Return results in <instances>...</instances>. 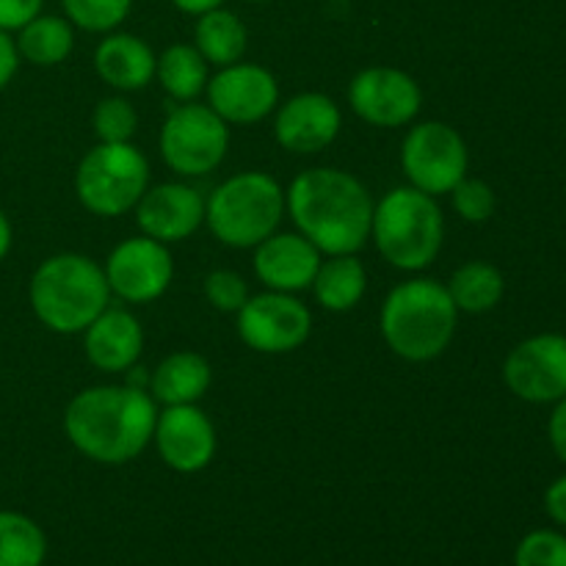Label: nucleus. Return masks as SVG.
Returning a JSON list of instances; mask_svg holds the SVG:
<instances>
[{
	"instance_id": "nucleus-1",
	"label": "nucleus",
	"mask_w": 566,
	"mask_h": 566,
	"mask_svg": "<svg viewBox=\"0 0 566 566\" xmlns=\"http://www.w3.org/2000/svg\"><path fill=\"white\" fill-rule=\"evenodd\" d=\"M285 208L321 254H357L368 243L374 199L368 188L343 169H307L291 182Z\"/></svg>"
},
{
	"instance_id": "nucleus-2",
	"label": "nucleus",
	"mask_w": 566,
	"mask_h": 566,
	"mask_svg": "<svg viewBox=\"0 0 566 566\" xmlns=\"http://www.w3.org/2000/svg\"><path fill=\"white\" fill-rule=\"evenodd\" d=\"M155 420L158 409L142 387H88L66 407L64 431L72 446L92 462L125 464L149 446Z\"/></svg>"
},
{
	"instance_id": "nucleus-3",
	"label": "nucleus",
	"mask_w": 566,
	"mask_h": 566,
	"mask_svg": "<svg viewBox=\"0 0 566 566\" xmlns=\"http://www.w3.org/2000/svg\"><path fill=\"white\" fill-rule=\"evenodd\" d=\"M459 310L442 282L420 276L387 293L381 304V337L407 363L437 359L457 335Z\"/></svg>"
},
{
	"instance_id": "nucleus-4",
	"label": "nucleus",
	"mask_w": 566,
	"mask_h": 566,
	"mask_svg": "<svg viewBox=\"0 0 566 566\" xmlns=\"http://www.w3.org/2000/svg\"><path fill=\"white\" fill-rule=\"evenodd\" d=\"M31 310L39 324L59 335H77L108 310L105 271L86 254H53L31 276Z\"/></svg>"
},
{
	"instance_id": "nucleus-5",
	"label": "nucleus",
	"mask_w": 566,
	"mask_h": 566,
	"mask_svg": "<svg viewBox=\"0 0 566 566\" xmlns=\"http://www.w3.org/2000/svg\"><path fill=\"white\" fill-rule=\"evenodd\" d=\"M446 235V221L434 197L412 186L392 188L374 208L370 238L390 265L423 271L437 260Z\"/></svg>"
},
{
	"instance_id": "nucleus-6",
	"label": "nucleus",
	"mask_w": 566,
	"mask_h": 566,
	"mask_svg": "<svg viewBox=\"0 0 566 566\" xmlns=\"http://www.w3.org/2000/svg\"><path fill=\"white\" fill-rule=\"evenodd\" d=\"M285 213V191L265 171H241L205 199V221L224 247L254 249L274 235Z\"/></svg>"
},
{
	"instance_id": "nucleus-7",
	"label": "nucleus",
	"mask_w": 566,
	"mask_h": 566,
	"mask_svg": "<svg viewBox=\"0 0 566 566\" xmlns=\"http://www.w3.org/2000/svg\"><path fill=\"white\" fill-rule=\"evenodd\" d=\"M149 188V164L138 147L103 144L88 149L75 171V193L83 208L94 216L127 213Z\"/></svg>"
},
{
	"instance_id": "nucleus-8",
	"label": "nucleus",
	"mask_w": 566,
	"mask_h": 566,
	"mask_svg": "<svg viewBox=\"0 0 566 566\" xmlns=\"http://www.w3.org/2000/svg\"><path fill=\"white\" fill-rule=\"evenodd\" d=\"M230 149V127L210 105H180L160 127V155L182 177H205L219 169Z\"/></svg>"
},
{
	"instance_id": "nucleus-9",
	"label": "nucleus",
	"mask_w": 566,
	"mask_h": 566,
	"mask_svg": "<svg viewBox=\"0 0 566 566\" xmlns=\"http://www.w3.org/2000/svg\"><path fill=\"white\" fill-rule=\"evenodd\" d=\"M468 144L446 122H420L401 144V166L409 186L429 197L451 193L468 177Z\"/></svg>"
},
{
	"instance_id": "nucleus-10",
	"label": "nucleus",
	"mask_w": 566,
	"mask_h": 566,
	"mask_svg": "<svg viewBox=\"0 0 566 566\" xmlns=\"http://www.w3.org/2000/svg\"><path fill=\"white\" fill-rule=\"evenodd\" d=\"M313 315L293 293L269 291L249 296L238 310V335L260 354H291L307 343Z\"/></svg>"
},
{
	"instance_id": "nucleus-11",
	"label": "nucleus",
	"mask_w": 566,
	"mask_h": 566,
	"mask_svg": "<svg viewBox=\"0 0 566 566\" xmlns=\"http://www.w3.org/2000/svg\"><path fill=\"white\" fill-rule=\"evenodd\" d=\"M105 280L111 293L130 304H147L164 296L175 276V260H171L166 243L155 238H127L105 260Z\"/></svg>"
},
{
	"instance_id": "nucleus-12",
	"label": "nucleus",
	"mask_w": 566,
	"mask_h": 566,
	"mask_svg": "<svg viewBox=\"0 0 566 566\" xmlns=\"http://www.w3.org/2000/svg\"><path fill=\"white\" fill-rule=\"evenodd\" d=\"M503 381L528 403H556L566 396V337L534 335L512 348L503 363Z\"/></svg>"
},
{
	"instance_id": "nucleus-13",
	"label": "nucleus",
	"mask_w": 566,
	"mask_h": 566,
	"mask_svg": "<svg viewBox=\"0 0 566 566\" xmlns=\"http://www.w3.org/2000/svg\"><path fill=\"white\" fill-rule=\"evenodd\" d=\"M423 94L412 75L392 66H370L348 83V105L376 127H401L418 116Z\"/></svg>"
},
{
	"instance_id": "nucleus-14",
	"label": "nucleus",
	"mask_w": 566,
	"mask_h": 566,
	"mask_svg": "<svg viewBox=\"0 0 566 566\" xmlns=\"http://www.w3.org/2000/svg\"><path fill=\"white\" fill-rule=\"evenodd\" d=\"M208 105L232 125H254L280 105V83L265 66H221L208 81Z\"/></svg>"
},
{
	"instance_id": "nucleus-15",
	"label": "nucleus",
	"mask_w": 566,
	"mask_h": 566,
	"mask_svg": "<svg viewBox=\"0 0 566 566\" xmlns=\"http://www.w3.org/2000/svg\"><path fill=\"white\" fill-rule=\"evenodd\" d=\"M153 440L166 468L177 473H199L216 457V429L197 403L166 407L158 412Z\"/></svg>"
},
{
	"instance_id": "nucleus-16",
	"label": "nucleus",
	"mask_w": 566,
	"mask_h": 566,
	"mask_svg": "<svg viewBox=\"0 0 566 566\" xmlns=\"http://www.w3.org/2000/svg\"><path fill=\"white\" fill-rule=\"evenodd\" d=\"M136 221L138 230L155 241H186L205 224V199L186 182H164L144 191L136 205Z\"/></svg>"
},
{
	"instance_id": "nucleus-17",
	"label": "nucleus",
	"mask_w": 566,
	"mask_h": 566,
	"mask_svg": "<svg viewBox=\"0 0 566 566\" xmlns=\"http://www.w3.org/2000/svg\"><path fill=\"white\" fill-rule=\"evenodd\" d=\"M343 125L335 99L318 92H304L287 99L274 122V136L287 153L313 155L329 147Z\"/></svg>"
},
{
	"instance_id": "nucleus-18",
	"label": "nucleus",
	"mask_w": 566,
	"mask_h": 566,
	"mask_svg": "<svg viewBox=\"0 0 566 566\" xmlns=\"http://www.w3.org/2000/svg\"><path fill=\"white\" fill-rule=\"evenodd\" d=\"M254 249V274L269 291L298 293L313 287L321 252L302 232H274Z\"/></svg>"
},
{
	"instance_id": "nucleus-19",
	"label": "nucleus",
	"mask_w": 566,
	"mask_h": 566,
	"mask_svg": "<svg viewBox=\"0 0 566 566\" xmlns=\"http://www.w3.org/2000/svg\"><path fill=\"white\" fill-rule=\"evenodd\" d=\"M88 363L105 374H125L144 352V329L127 310H105L86 326L83 337Z\"/></svg>"
},
{
	"instance_id": "nucleus-20",
	"label": "nucleus",
	"mask_w": 566,
	"mask_h": 566,
	"mask_svg": "<svg viewBox=\"0 0 566 566\" xmlns=\"http://www.w3.org/2000/svg\"><path fill=\"white\" fill-rule=\"evenodd\" d=\"M155 53L133 33H111L94 50V70L119 92H138L155 77Z\"/></svg>"
},
{
	"instance_id": "nucleus-21",
	"label": "nucleus",
	"mask_w": 566,
	"mask_h": 566,
	"mask_svg": "<svg viewBox=\"0 0 566 566\" xmlns=\"http://www.w3.org/2000/svg\"><path fill=\"white\" fill-rule=\"evenodd\" d=\"M210 381L213 370L202 354L177 352L153 370L149 390L164 407H182V403H197L208 392Z\"/></svg>"
},
{
	"instance_id": "nucleus-22",
	"label": "nucleus",
	"mask_w": 566,
	"mask_h": 566,
	"mask_svg": "<svg viewBox=\"0 0 566 566\" xmlns=\"http://www.w3.org/2000/svg\"><path fill=\"white\" fill-rule=\"evenodd\" d=\"M368 287L365 265L354 254H332V260L321 263L313 280V293L318 304L332 313H348L357 307Z\"/></svg>"
},
{
	"instance_id": "nucleus-23",
	"label": "nucleus",
	"mask_w": 566,
	"mask_h": 566,
	"mask_svg": "<svg viewBox=\"0 0 566 566\" xmlns=\"http://www.w3.org/2000/svg\"><path fill=\"white\" fill-rule=\"evenodd\" d=\"M247 28L232 11L213 9L199 14L197 31H193V48L202 53V59L213 66L238 64L247 53Z\"/></svg>"
},
{
	"instance_id": "nucleus-24",
	"label": "nucleus",
	"mask_w": 566,
	"mask_h": 566,
	"mask_svg": "<svg viewBox=\"0 0 566 566\" xmlns=\"http://www.w3.org/2000/svg\"><path fill=\"white\" fill-rule=\"evenodd\" d=\"M17 53L33 66H55L70 59L75 48L72 22L64 17L39 14L17 31Z\"/></svg>"
},
{
	"instance_id": "nucleus-25",
	"label": "nucleus",
	"mask_w": 566,
	"mask_h": 566,
	"mask_svg": "<svg viewBox=\"0 0 566 566\" xmlns=\"http://www.w3.org/2000/svg\"><path fill=\"white\" fill-rule=\"evenodd\" d=\"M448 293H451L453 304L459 313L481 315L490 313L501 304L503 293H506V280H503L501 269L484 260H470V263L459 265L448 282Z\"/></svg>"
},
{
	"instance_id": "nucleus-26",
	"label": "nucleus",
	"mask_w": 566,
	"mask_h": 566,
	"mask_svg": "<svg viewBox=\"0 0 566 566\" xmlns=\"http://www.w3.org/2000/svg\"><path fill=\"white\" fill-rule=\"evenodd\" d=\"M155 75L166 94L180 103H191L208 88V61L193 44H171L155 61Z\"/></svg>"
},
{
	"instance_id": "nucleus-27",
	"label": "nucleus",
	"mask_w": 566,
	"mask_h": 566,
	"mask_svg": "<svg viewBox=\"0 0 566 566\" xmlns=\"http://www.w3.org/2000/svg\"><path fill=\"white\" fill-rule=\"evenodd\" d=\"M48 536L20 512H0V566H42Z\"/></svg>"
},
{
	"instance_id": "nucleus-28",
	"label": "nucleus",
	"mask_w": 566,
	"mask_h": 566,
	"mask_svg": "<svg viewBox=\"0 0 566 566\" xmlns=\"http://www.w3.org/2000/svg\"><path fill=\"white\" fill-rule=\"evenodd\" d=\"M72 25L88 33L114 31L130 14L133 0H61Z\"/></svg>"
},
{
	"instance_id": "nucleus-29",
	"label": "nucleus",
	"mask_w": 566,
	"mask_h": 566,
	"mask_svg": "<svg viewBox=\"0 0 566 566\" xmlns=\"http://www.w3.org/2000/svg\"><path fill=\"white\" fill-rule=\"evenodd\" d=\"M138 127V114L125 97H105L94 108V133L103 144L130 142Z\"/></svg>"
},
{
	"instance_id": "nucleus-30",
	"label": "nucleus",
	"mask_w": 566,
	"mask_h": 566,
	"mask_svg": "<svg viewBox=\"0 0 566 566\" xmlns=\"http://www.w3.org/2000/svg\"><path fill=\"white\" fill-rule=\"evenodd\" d=\"M514 566H566V536L558 531H531L514 551Z\"/></svg>"
},
{
	"instance_id": "nucleus-31",
	"label": "nucleus",
	"mask_w": 566,
	"mask_h": 566,
	"mask_svg": "<svg viewBox=\"0 0 566 566\" xmlns=\"http://www.w3.org/2000/svg\"><path fill=\"white\" fill-rule=\"evenodd\" d=\"M453 208L470 224H484L495 213V191L486 186L484 180H473V177H464L457 188L451 191Z\"/></svg>"
},
{
	"instance_id": "nucleus-32",
	"label": "nucleus",
	"mask_w": 566,
	"mask_h": 566,
	"mask_svg": "<svg viewBox=\"0 0 566 566\" xmlns=\"http://www.w3.org/2000/svg\"><path fill=\"white\" fill-rule=\"evenodd\" d=\"M205 296L221 313H238L249 298V285L235 271H213L205 276Z\"/></svg>"
},
{
	"instance_id": "nucleus-33",
	"label": "nucleus",
	"mask_w": 566,
	"mask_h": 566,
	"mask_svg": "<svg viewBox=\"0 0 566 566\" xmlns=\"http://www.w3.org/2000/svg\"><path fill=\"white\" fill-rule=\"evenodd\" d=\"M44 0H0V28L3 31H20L22 25L42 14Z\"/></svg>"
},
{
	"instance_id": "nucleus-34",
	"label": "nucleus",
	"mask_w": 566,
	"mask_h": 566,
	"mask_svg": "<svg viewBox=\"0 0 566 566\" xmlns=\"http://www.w3.org/2000/svg\"><path fill=\"white\" fill-rule=\"evenodd\" d=\"M20 66V53H17V42L11 39L9 31L0 28V92L11 83Z\"/></svg>"
},
{
	"instance_id": "nucleus-35",
	"label": "nucleus",
	"mask_w": 566,
	"mask_h": 566,
	"mask_svg": "<svg viewBox=\"0 0 566 566\" xmlns=\"http://www.w3.org/2000/svg\"><path fill=\"white\" fill-rule=\"evenodd\" d=\"M547 437H551V446L556 451V457L566 464V396L556 401L551 423H547Z\"/></svg>"
},
{
	"instance_id": "nucleus-36",
	"label": "nucleus",
	"mask_w": 566,
	"mask_h": 566,
	"mask_svg": "<svg viewBox=\"0 0 566 566\" xmlns=\"http://www.w3.org/2000/svg\"><path fill=\"white\" fill-rule=\"evenodd\" d=\"M545 509L551 514L553 523L564 525L566 528V475L553 481L545 492Z\"/></svg>"
},
{
	"instance_id": "nucleus-37",
	"label": "nucleus",
	"mask_w": 566,
	"mask_h": 566,
	"mask_svg": "<svg viewBox=\"0 0 566 566\" xmlns=\"http://www.w3.org/2000/svg\"><path fill=\"white\" fill-rule=\"evenodd\" d=\"M171 3L177 6L180 11H186V14H205V11H213L219 9L224 0H171Z\"/></svg>"
},
{
	"instance_id": "nucleus-38",
	"label": "nucleus",
	"mask_w": 566,
	"mask_h": 566,
	"mask_svg": "<svg viewBox=\"0 0 566 566\" xmlns=\"http://www.w3.org/2000/svg\"><path fill=\"white\" fill-rule=\"evenodd\" d=\"M11 241H14V232H11V221H9V216L0 210V260L9 254Z\"/></svg>"
},
{
	"instance_id": "nucleus-39",
	"label": "nucleus",
	"mask_w": 566,
	"mask_h": 566,
	"mask_svg": "<svg viewBox=\"0 0 566 566\" xmlns=\"http://www.w3.org/2000/svg\"><path fill=\"white\" fill-rule=\"evenodd\" d=\"M252 3H263V0H252Z\"/></svg>"
}]
</instances>
